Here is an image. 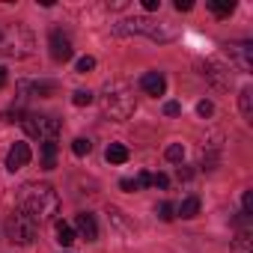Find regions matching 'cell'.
Wrapping results in <instances>:
<instances>
[{
  "label": "cell",
  "instance_id": "18",
  "mask_svg": "<svg viewBox=\"0 0 253 253\" xmlns=\"http://www.w3.org/2000/svg\"><path fill=\"white\" fill-rule=\"evenodd\" d=\"M209 9H211L217 18H226V15H232V12H235V0H226V3H217V0H211Z\"/></svg>",
  "mask_w": 253,
  "mask_h": 253
},
{
  "label": "cell",
  "instance_id": "13",
  "mask_svg": "<svg viewBox=\"0 0 253 253\" xmlns=\"http://www.w3.org/2000/svg\"><path fill=\"white\" fill-rule=\"evenodd\" d=\"M57 167V140H42V170Z\"/></svg>",
  "mask_w": 253,
  "mask_h": 253
},
{
  "label": "cell",
  "instance_id": "5",
  "mask_svg": "<svg viewBox=\"0 0 253 253\" xmlns=\"http://www.w3.org/2000/svg\"><path fill=\"white\" fill-rule=\"evenodd\" d=\"M0 51H3L6 57H15V60H21V57H30L33 54V36L24 30V27H12L3 39H0Z\"/></svg>",
  "mask_w": 253,
  "mask_h": 253
},
{
  "label": "cell",
  "instance_id": "4",
  "mask_svg": "<svg viewBox=\"0 0 253 253\" xmlns=\"http://www.w3.org/2000/svg\"><path fill=\"white\" fill-rule=\"evenodd\" d=\"M21 125H24L27 137H36V140H57V134H60V119H54V116L21 113Z\"/></svg>",
  "mask_w": 253,
  "mask_h": 253
},
{
  "label": "cell",
  "instance_id": "30",
  "mask_svg": "<svg viewBox=\"0 0 253 253\" xmlns=\"http://www.w3.org/2000/svg\"><path fill=\"white\" fill-rule=\"evenodd\" d=\"M119 188H122L125 194H134V191H137V185H134V179H122V182H119Z\"/></svg>",
  "mask_w": 253,
  "mask_h": 253
},
{
  "label": "cell",
  "instance_id": "6",
  "mask_svg": "<svg viewBox=\"0 0 253 253\" xmlns=\"http://www.w3.org/2000/svg\"><path fill=\"white\" fill-rule=\"evenodd\" d=\"M6 235H9L12 244H30V241L36 238V223L18 209V211H12L9 220H6Z\"/></svg>",
  "mask_w": 253,
  "mask_h": 253
},
{
  "label": "cell",
  "instance_id": "24",
  "mask_svg": "<svg viewBox=\"0 0 253 253\" xmlns=\"http://www.w3.org/2000/svg\"><path fill=\"white\" fill-rule=\"evenodd\" d=\"M92 69H95V60H92V57H81V60H78V72H81V75H86V72H92Z\"/></svg>",
  "mask_w": 253,
  "mask_h": 253
},
{
  "label": "cell",
  "instance_id": "14",
  "mask_svg": "<svg viewBox=\"0 0 253 253\" xmlns=\"http://www.w3.org/2000/svg\"><path fill=\"white\" fill-rule=\"evenodd\" d=\"M104 158H107L110 164H125V161H128V146H122V143H110V146L104 149Z\"/></svg>",
  "mask_w": 253,
  "mask_h": 253
},
{
  "label": "cell",
  "instance_id": "11",
  "mask_svg": "<svg viewBox=\"0 0 253 253\" xmlns=\"http://www.w3.org/2000/svg\"><path fill=\"white\" fill-rule=\"evenodd\" d=\"M140 86H143V92H149V95H164V89H167V81H164V75L161 72H146L143 78H140Z\"/></svg>",
  "mask_w": 253,
  "mask_h": 253
},
{
  "label": "cell",
  "instance_id": "9",
  "mask_svg": "<svg viewBox=\"0 0 253 253\" xmlns=\"http://www.w3.org/2000/svg\"><path fill=\"white\" fill-rule=\"evenodd\" d=\"M51 57L57 60V63H66V60H72V42H69V36H63L60 30H51Z\"/></svg>",
  "mask_w": 253,
  "mask_h": 253
},
{
  "label": "cell",
  "instance_id": "17",
  "mask_svg": "<svg viewBox=\"0 0 253 253\" xmlns=\"http://www.w3.org/2000/svg\"><path fill=\"white\" fill-rule=\"evenodd\" d=\"M57 241H60L63 247L75 244V226H72V223H66V220H57Z\"/></svg>",
  "mask_w": 253,
  "mask_h": 253
},
{
  "label": "cell",
  "instance_id": "27",
  "mask_svg": "<svg viewBox=\"0 0 253 253\" xmlns=\"http://www.w3.org/2000/svg\"><path fill=\"white\" fill-rule=\"evenodd\" d=\"M197 113H200V116H211V113H214V104H211V101H200V104H197Z\"/></svg>",
  "mask_w": 253,
  "mask_h": 253
},
{
  "label": "cell",
  "instance_id": "35",
  "mask_svg": "<svg viewBox=\"0 0 253 253\" xmlns=\"http://www.w3.org/2000/svg\"><path fill=\"white\" fill-rule=\"evenodd\" d=\"M0 39H3V30H0Z\"/></svg>",
  "mask_w": 253,
  "mask_h": 253
},
{
  "label": "cell",
  "instance_id": "2",
  "mask_svg": "<svg viewBox=\"0 0 253 253\" xmlns=\"http://www.w3.org/2000/svg\"><path fill=\"white\" fill-rule=\"evenodd\" d=\"M101 107H104V113H107L110 119L125 122V119H128V116L137 110L134 89H131L128 84H122V81L107 84V86H104V92H101Z\"/></svg>",
  "mask_w": 253,
  "mask_h": 253
},
{
  "label": "cell",
  "instance_id": "20",
  "mask_svg": "<svg viewBox=\"0 0 253 253\" xmlns=\"http://www.w3.org/2000/svg\"><path fill=\"white\" fill-rule=\"evenodd\" d=\"M89 149H92V143H89L86 137H78V140H72V152H75L78 158H84V155H89Z\"/></svg>",
  "mask_w": 253,
  "mask_h": 253
},
{
  "label": "cell",
  "instance_id": "34",
  "mask_svg": "<svg viewBox=\"0 0 253 253\" xmlns=\"http://www.w3.org/2000/svg\"><path fill=\"white\" fill-rule=\"evenodd\" d=\"M191 176H194V173H191V170H188V167H185V170H182V167H179V179H185V182H188V179H191Z\"/></svg>",
  "mask_w": 253,
  "mask_h": 253
},
{
  "label": "cell",
  "instance_id": "21",
  "mask_svg": "<svg viewBox=\"0 0 253 253\" xmlns=\"http://www.w3.org/2000/svg\"><path fill=\"white\" fill-rule=\"evenodd\" d=\"M173 211H176V209H173V203H158V206H155V214H158L161 220H167V223H170V220L176 217Z\"/></svg>",
  "mask_w": 253,
  "mask_h": 253
},
{
  "label": "cell",
  "instance_id": "29",
  "mask_svg": "<svg viewBox=\"0 0 253 253\" xmlns=\"http://www.w3.org/2000/svg\"><path fill=\"white\" fill-rule=\"evenodd\" d=\"M152 185H155V188H161V191H164V188H167V185H170V179H167V176H164V173H158V176H152Z\"/></svg>",
  "mask_w": 253,
  "mask_h": 253
},
{
  "label": "cell",
  "instance_id": "1",
  "mask_svg": "<svg viewBox=\"0 0 253 253\" xmlns=\"http://www.w3.org/2000/svg\"><path fill=\"white\" fill-rule=\"evenodd\" d=\"M18 206H21V211L39 226V223H51V220H54V214L60 211V197H57V191H54L51 185H45V182H39V185H24V191H21V197H18Z\"/></svg>",
  "mask_w": 253,
  "mask_h": 253
},
{
  "label": "cell",
  "instance_id": "26",
  "mask_svg": "<svg viewBox=\"0 0 253 253\" xmlns=\"http://www.w3.org/2000/svg\"><path fill=\"white\" fill-rule=\"evenodd\" d=\"M164 113H167V116H179V113H182V104H179V101H167V104H164Z\"/></svg>",
  "mask_w": 253,
  "mask_h": 253
},
{
  "label": "cell",
  "instance_id": "19",
  "mask_svg": "<svg viewBox=\"0 0 253 253\" xmlns=\"http://www.w3.org/2000/svg\"><path fill=\"white\" fill-rule=\"evenodd\" d=\"M250 244H253L250 232H238L235 241H232V253H250Z\"/></svg>",
  "mask_w": 253,
  "mask_h": 253
},
{
  "label": "cell",
  "instance_id": "8",
  "mask_svg": "<svg viewBox=\"0 0 253 253\" xmlns=\"http://www.w3.org/2000/svg\"><path fill=\"white\" fill-rule=\"evenodd\" d=\"M203 75L214 84V86H220V89H229V84H232V75H229V69L223 66V63H217V60H209V63H203Z\"/></svg>",
  "mask_w": 253,
  "mask_h": 253
},
{
  "label": "cell",
  "instance_id": "15",
  "mask_svg": "<svg viewBox=\"0 0 253 253\" xmlns=\"http://www.w3.org/2000/svg\"><path fill=\"white\" fill-rule=\"evenodd\" d=\"M238 104H241V116H244L247 122H253V89H250V86H244V89L238 92Z\"/></svg>",
  "mask_w": 253,
  "mask_h": 253
},
{
  "label": "cell",
  "instance_id": "28",
  "mask_svg": "<svg viewBox=\"0 0 253 253\" xmlns=\"http://www.w3.org/2000/svg\"><path fill=\"white\" fill-rule=\"evenodd\" d=\"M134 185H137V191H140V188H149V185H152V176H149V173H140V176L134 179Z\"/></svg>",
  "mask_w": 253,
  "mask_h": 253
},
{
  "label": "cell",
  "instance_id": "23",
  "mask_svg": "<svg viewBox=\"0 0 253 253\" xmlns=\"http://www.w3.org/2000/svg\"><path fill=\"white\" fill-rule=\"evenodd\" d=\"M182 158H185V146H182V143H173V146H167V161L179 164Z\"/></svg>",
  "mask_w": 253,
  "mask_h": 253
},
{
  "label": "cell",
  "instance_id": "32",
  "mask_svg": "<svg viewBox=\"0 0 253 253\" xmlns=\"http://www.w3.org/2000/svg\"><path fill=\"white\" fill-rule=\"evenodd\" d=\"M176 9H179V12H191L194 3H191V0H176Z\"/></svg>",
  "mask_w": 253,
  "mask_h": 253
},
{
  "label": "cell",
  "instance_id": "7",
  "mask_svg": "<svg viewBox=\"0 0 253 253\" xmlns=\"http://www.w3.org/2000/svg\"><path fill=\"white\" fill-rule=\"evenodd\" d=\"M226 54H229V63L238 72H250L253 69V45L250 42H229Z\"/></svg>",
  "mask_w": 253,
  "mask_h": 253
},
{
  "label": "cell",
  "instance_id": "3",
  "mask_svg": "<svg viewBox=\"0 0 253 253\" xmlns=\"http://www.w3.org/2000/svg\"><path fill=\"white\" fill-rule=\"evenodd\" d=\"M116 33H143L155 42H170L176 39V27L170 24H158V21H149V18H131V21H125L116 27Z\"/></svg>",
  "mask_w": 253,
  "mask_h": 253
},
{
  "label": "cell",
  "instance_id": "31",
  "mask_svg": "<svg viewBox=\"0 0 253 253\" xmlns=\"http://www.w3.org/2000/svg\"><path fill=\"white\" fill-rule=\"evenodd\" d=\"M143 9L146 12H158L161 9V0H143Z\"/></svg>",
  "mask_w": 253,
  "mask_h": 253
},
{
  "label": "cell",
  "instance_id": "16",
  "mask_svg": "<svg viewBox=\"0 0 253 253\" xmlns=\"http://www.w3.org/2000/svg\"><path fill=\"white\" fill-rule=\"evenodd\" d=\"M176 211H179V217H185V220L197 217V214H200V197H185Z\"/></svg>",
  "mask_w": 253,
  "mask_h": 253
},
{
  "label": "cell",
  "instance_id": "12",
  "mask_svg": "<svg viewBox=\"0 0 253 253\" xmlns=\"http://www.w3.org/2000/svg\"><path fill=\"white\" fill-rule=\"evenodd\" d=\"M75 226H78L81 238H86V241H95V238H98V226H95V217H92L89 211L78 214V217H75Z\"/></svg>",
  "mask_w": 253,
  "mask_h": 253
},
{
  "label": "cell",
  "instance_id": "25",
  "mask_svg": "<svg viewBox=\"0 0 253 253\" xmlns=\"http://www.w3.org/2000/svg\"><path fill=\"white\" fill-rule=\"evenodd\" d=\"M241 206H244V217H250V214H253V191H244Z\"/></svg>",
  "mask_w": 253,
  "mask_h": 253
},
{
  "label": "cell",
  "instance_id": "10",
  "mask_svg": "<svg viewBox=\"0 0 253 253\" xmlns=\"http://www.w3.org/2000/svg\"><path fill=\"white\" fill-rule=\"evenodd\" d=\"M30 158H33L30 146H27V143H15V146L9 149V155H6V170H9V173H15V170L27 167V164H30Z\"/></svg>",
  "mask_w": 253,
  "mask_h": 253
},
{
  "label": "cell",
  "instance_id": "33",
  "mask_svg": "<svg viewBox=\"0 0 253 253\" xmlns=\"http://www.w3.org/2000/svg\"><path fill=\"white\" fill-rule=\"evenodd\" d=\"M6 81H9V78H6V69H3V66H0V89H3V86H6Z\"/></svg>",
  "mask_w": 253,
  "mask_h": 253
},
{
  "label": "cell",
  "instance_id": "22",
  "mask_svg": "<svg viewBox=\"0 0 253 253\" xmlns=\"http://www.w3.org/2000/svg\"><path fill=\"white\" fill-rule=\"evenodd\" d=\"M72 104H78V107H86V104H92V92H89V89H78V92L72 95Z\"/></svg>",
  "mask_w": 253,
  "mask_h": 253
}]
</instances>
